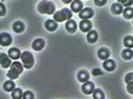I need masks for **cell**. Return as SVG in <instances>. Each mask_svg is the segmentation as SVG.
<instances>
[{
  "instance_id": "obj_1",
  "label": "cell",
  "mask_w": 133,
  "mask_h": 99,
  "mask_svg": "<svg viewBox=\"0 0 133 99\" xmlns=\"http://www.w3.org/2000/svg\"><path fill=\"white\" fill-rule=\"evenodd\" d=\"M38 11L42 15H55L56 12V6L52 1H40L38 5Z\"/></svg>"
},
{
  "instance_id": "obj_2",
  "label": "cell",
  "mask_w": 133,
  "mask_h": 99,
  "mask_svg": "<svg viewBox=\"0 0 133 99\" xmlns=\"http://www.w3.org/2000/svg\"><path fill=\"white\" fill-rule=\"evenodd\" d=\"M22 71H23V64L19 63L18 60H15L14 63L11 64L10 70L7 73V76H9L10 80H15L22 74Z\"/></svg>"
},
{
  "instance_id": "obj_3",
  "label": "cell",
  "mask_w": 133,
  "mask_h": 99,
  "mask_svg": "<svg viewBox=\"0 0 133 99\" xmlns=\"http://www.w3.org/2000/svg\"><path fill=\"white\" fill-rule=\"evenodd\" d=\"M73 16V12L69 9H62L61 11H57L53 15V21L55 22H64L66 19H70Z\"/></svg>"
},
{
  "instance_id": "obj_4",
  "label": "cell",
  "mask_w": 133,
  "mask_h": 99,
  "mask_svg": "<svg viewBox=\"0 0 133 99\" xmlns=\"http://www.w3.org/2000/svg\"><path fill=\"white\" fill-rule=\"evenodd\" d=\"M21 60H22L23 67H24L25 69H30V68H33V65H34V57H33V54L30 52H28V51H24V52L22 53Z\"/></svg>"
},
{
  "instance_id": "obj_5",
  "label": "cell",
  "mask_w": 133,
  "mask_h": 99,
  "mask_svg": "<svg viewBox=\"0 0 133 99\" xmlns=\"http://www.w3.org/2000/svg\"><path fill=\"white\" fill-rule=\"evenodd\" d=\"M93 15H95V12H93V10H92L91 7H86V9L81 10L79 16H80L81 19H90L91 17H93Z\"/></svg>"
},
{
  "instance_id": "obj_6",
  "label": "cell",
  "mask_w": 133,
  "mask_h": 99,
  "mask_svg": "<svg viewBox=\"0 0 133 99\" xmlns=\"http://www.w3.org/2000/svg\"><path fill=\"white\" fill-rule=\"evenodd\" d=\"M12 43V38L9 33H1L0 34V44L1 46H9Z\"/></svg>"
},
{
  "instance_id": "obj_7",
  "label": "cell",
  "mask_w": 133,
  "mask_h": 99,
  "mask_svg": "<svg viewBox=\"0 0 133 99\" xmlns=\"http://www.w3.org/2000/svg\"><path fill=\"white\" fill-rule=\"evenodd\" d=\"M0 63H1V67L3 68H9L11 67V57L6 53H1L0 54Z\"/></svg>"
},
{
  "instance_id": "obj_8",
  "label": "cell",
  "mask_w": 133,
  "mask_h": 99,
  "mask_svg": "<svg viewBox=\"0 0 133 99\" xmlns=\"http://www.w3.org/2000/svg\"><path fill=\"white\" fill-rule=\"evenodd\" d=\"M79 28H80L81 32H90L92 29V23L90 22V19H82V21L80 22V25H79Z\"/></svg>"
},
{
  "instance_id": "obj_9",
  "label": "cell",
  "mask_w": 133,
  "mask_h": 99,
  "mask_svg": "<svg viewBox=\"0 0 133 99\" xmlns=\"http://www.w3.org/2000/svg\"><path fill=\"white\" fill-rule=\"evenodd\" d=\"M98 58L102 60H107L109 59V57H110V51L108 48H105V47H102V48L98 50Z\"/></svg>"
},
{
  "instance_id": "obj_10",
  "label": "cell",
  "mask_w": 133,
  "mask_h": 99,
  "mask_svg": "<svg viewBox=\"0 0 133 99\" xmlns=\"http://www.w3.org/2000/svg\"><path fill=\"white\" fill-rule=\"evenodd\" d=\"M93 91H95V85L90 81L85 82L84 86H82V92H84L85 94H92Z\"/></svg>"
},
{
  "instance_id": "obj_11",
  "label": "cell",
  "mask_w": 133,
  "mask_h": 99,
  "mask_svg": "<svg viewBox=\"0 0 133 99\" xmlns=\"http://www.w3.org/2000/svg\"><path fill=\"white\" fill-rule=\"evenodd\" d=\"M24 23L21 21H16L14 22V24H12V29H14V32H16L17 34H21V33L24 32Z\"/></svg>"
},
{
  "instance_id": "obj_12",
  "label": "cell",
  "mask_w": 133,
  "mask_h": 99,
  "mask_svg": "<svg viewBox=\"0 0 133 99\" xmlns=\"http://www.w3.org/2000/svg\"><path fill=\"white\" fill-rule=\"evenodd\" d=\"M45 46V40L44 39H35L32 44V47L35 51H41Z\"/></svg>"
},
{
  "instance_id": "obj_13",
  "label": "cell",
  "mask_w": 133,
  "mask_h": 99,
  "mask_svg": "<svg viewBox=\"0 0 133 99\" xmlns=\"http://www.w3.org/2000/svg\"><path fill=\"white\" fill-rule=\"evenodd\" d=\"M9 56L12 58V59H18L22 57V52L16 47H12V48L9 50Z\"/></svg>"
},
{
  "instance_id": "obj_14",
  "label": "cell",
  "mask_w": 133,
  "mask_h": 99,
  "mask_svg": "<svg viewBox=\"0 0 133 99\" xmlns=\"http://www.w3.org/2000/svg\"><path fill=\"white\" fill-rule=\"evenodd\" d=\"M103 67H104L105 70L112 71L114 69H115V67H116L115 60H112V59H107V60H104V63H103Z\"/></svg>"
},
{
  "instance_id": "obj_15",
  "label": "cell",
  "mask_w": 133,
  "mask_h": 99,
  "mask_svg": "<svg viewBox=\"0 0 133 99\" xmlns=\"http://www.w3.org/2000/svg\"><path fill=\"white\" fill-rule=\"evenodd\" d=\"M88 79H90V74H88L86 70H80L79 73H77V80L80 82H86L88 81Z\"/></svg>"
},
{
  "instance_id": "obj_16",
  "label": "cell",
  "mask_w": 133,
  "mask_h": 99,
  "mask_svg": "<svg viewBox=\"0 0 133 99\" xmlns=\"http://www.w3.org/2000/svg\"><path fill=\"white\" fill-rule=\"evenodd\" d=\"M81 10H82V1H80V0L71 1V11H74V12H79V13H80Z\"/></svg>"
},
{
  "instance_id": "obj_17",
  "label": "cell",
  "mask_w": 133,
  "mask_h": 99,
  "mask_svg": "<svg viewBox=\"0 0 133 99\" xmlns=\"http://www.w3.org/2000/svg\"><path fill=\"white\" fill-rule=\"evenodd\" d=\"M98 40V34L96 30H90L87 34V41L90 44H95L96 41Z\"/></svg>"
},
{
  "instance_id": "obj_18",
  "label": "cell",
  "mask_w": 133,
  "mask_h": 99,
  "mask_svg": "<svg viewBox=\"0 0 133 99\" xmlns=\"http://www.w3.org/2000/svg\"><path fill=\"white\" fill-rule=\"evenodd\" d=\"M45 27L49 32H55L57 29V22H55L53 19H49L45 22Z\"/></svg>"
},
{
  "instance_id": "obj_19",
  "label": "cell",
  "mask_w": 133,
  "mask_h": 99,
  "mask_svg": "<svg viewBox=\"0 0 133 99\" xmlns=\"http://www.w3.org/2000/svg\"><path fill=\"white\" fill-rule=\"evenodd\" d=\"M65 28L66 30L69 33H74V32H76V22L73 21V19H69V21L66 22V25H65Z\"/></svg>"
},
{
  "instance_id": "obj_20",
  "label": "cell",
  "mask_w": 133,
  "mask_h": 99,
  "mask_svg": "<svg viewBox=\"0 0 133 99\" xmlns=\"http://www.w3.org/2000/svg\"><path fill=\"white\" fill-rule=\"evenodd\" d=\"M122 5L120 3H114L111 5V12L114 15H120V13H122Z\"/></svg>"
},
{
  "instance_id": "obj_21",
  "label": "cell",
  "mask_w": 133,
  "mask_h": 99,
  "mask_svg": "<svg viewBox=\"0 0 133 99\" xmlns=\"http://www.w3.org/2000/svg\"><path fill=\"white\" fill-rule=\"evenodd\" d=\"M121 56H122L123 59H127V60L132 59V57H133V51H132V48H126V50H123L122 53H121Z\"/></svg>"
},
{
  "instance_id": "obj_22",
  "label": "cell",
  "mask_w": 133,
  "mask_h": 99,
  "mask_svg": "<svg viewBox=\"0 0 133 99\" xmlns=\"http://www.w3.org/2000/svg\"><path fill=\"white\" fill-rule=\"evenodd\" d=\"M15 88H16V87H15V82L11 81V80H9V81H6L4 83V89H5L6 92H14Z\"/></svg>"
},
{
  "instance_id": "obj_23",
  "label": "cell",
  "mask_w": 133,
  "mask_h": 99,
  "mask_svg": "<svg viewBox=\"0 0 133 99\" xmlns=\"http://www.w3.org/2000/svg\"><path fill=\"white\" fill-rule=\"evenodd\" d=\"M23 91L21 88H15L12 92V99H22L23 98Z\"/></svg>"
},
{
  "instance_id": "obj_24",
  "label": "cell",
  "mask_w": 133,
  "mask_h": 99,
  "mask_svg": "<svg viewBox=\"0 0 133 99\" xmlns=\"http://www.w3.org/2000/svg\"><path fill=\"white\" fill-rule=\"evenodd\" d=\"M123 44H125V46H126L127 48H132L133 47V38L131 35L125 36V39H123Z\"/></svg>"
},
{
  "instance_id": "obj_25",
  "label": "cell",
  "mask_w": 133,
  "mask_h": 99,
  "mask_svg": "<svg viewBox=\"0 0 133 99\" xmlns=\"http://www.w3.org/2000/svg\"><path fill=\"white\" fill-rule=\"evenodd\" d=\"M122 15H123V17L126 18V19H131V18L133 17L132 7H127V9H125V11H122Z\"/></svg>"
},
{
  "instance_id": "obj_26",
  "label": "cell",
  "mask_w": 133,
  "mask_h": 99,
  "mask_svg": "<svg viewBox=\"0 0 133 99\" xmlns=\"http://www.w3.org/2000/svg\"><path fill=\"white\" fill-rule=\"evenodd\" d=\"M92 94H93V99H104V92L102 89H95Z\"/></svg>"
},
{
  "instance_id": "obj_27",
  "label": "cell",
  "mask_w": 133,
  "mask_h": 99,
  "mask_svg": "<svg viewBox=\"0 0 133 99\" xmlns=\"http://www.w3.org/2000/svg\"><path fill=\"white\" fill-rule=\"evenodd\" d=\"M22 99H34V94L30 91H27V92L23 93V98Z\"/></svg>"
},
{
  "instance_id": "obj_28",
  "label": "cell",
  "mask_w": 133,
  "mask_h": 99,
  "mask_svg": "<svg viewBox=\"0 0 133 99\" xmlns=\"http://www.w3.org/2000/svg\"><path fill=\"white\" fill-rule=\"evenodd\" d=\"M132 79H133V73H128V74L126 75V77H125V81H126L127 83H133Z\"/></svg>"
},
{
  "instance_id": "obj_29",
  "label": "cell",
  "mask_w": 133,
  "mask_h": 99,
  "mask_svg": "<svg viewBox=\"0 0 133 99\" xmlns=\"http://www.w3.org/2000/svg\"><path fill=\"white\" fill-rule=\"evenodd\" d=\"M0 10H1V12H0L1 16H5V15H6V9H5V6H4L3 3H0Z\"/></svg>"
},
{
  "instance_id": "obj_30",
  "label": "cell",
  "mask_w": 133,
  "mask_h": 99,
  "mask_svg": "<svg viewBox=\"0 0 133 99\" xmlns=\"http://www.w3.org/2000/svg\"><path fill=\"white\" fill-rule=\"evenodd\" d=\"M95 3H96V5H98V6H103V5L107 4V1H105V0H96Z\"/></svg>"
},
{
  "instance_id": "obj_31",
  "label": "cell",
  "mask_w": 133,
  "mask_h": 99,
  "mask_svg": "<svg viewBox=\"0 0 133 99\" xmlns=\"http://www.w3.org/2000/svg\"><path fill=\"white\" fill-rule=\"evenodd\" d=\"M119 3H122L123 5L127 7H132V1H131V0H128V1H119Z\"/></svg>"
},
{
  "instance_id": "obj_32",
  "label": "cell",
  "mask_w": 133,
  "mask_h": 99,
  "mask_svg": "<svg viewBox=\"0 0 133 99\" xmlns=\"http://www.w3.org/2000/svg\"><path fill=\"white\" fill-rule=\"evenodd\" d=\"M127 85H128V87H127L128 93H131V94H132V93H133V83H127Z\"/></svg>"
}]
</instances>
